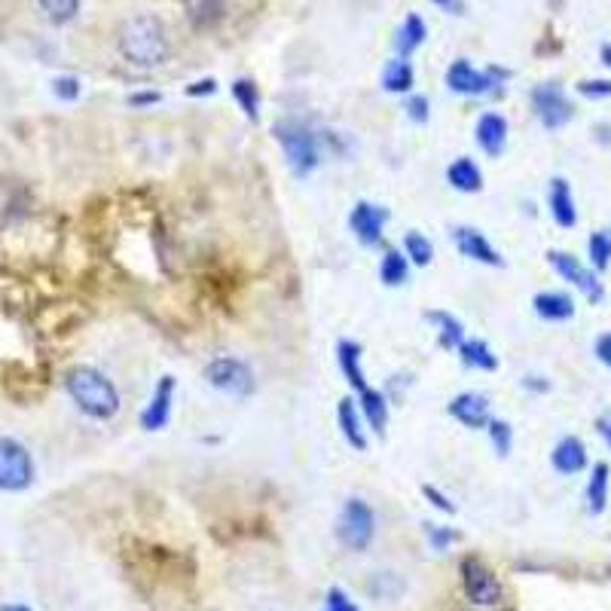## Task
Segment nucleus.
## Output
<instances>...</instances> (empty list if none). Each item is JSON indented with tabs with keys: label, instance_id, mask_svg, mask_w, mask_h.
<instances>
[{
	"label": "nucleus",
	"instance_id": "7ed1b4c3",
	"mask_svg": "<svg viewBox=\"0 0 611 611\" xmlns=\"http://www.w3.org/2000/svg\"><path fill=\"white\" fill-rule=\"evenodd\" d=\"M272 135L275 141L282 144V153L291 165V172L297 178H306L318 169L321 162V144H318V135L300 123V120H279L272 126Z\"/></svg>",
	"mask_w": 611,
	"mask_h": 611
},
{
	"label": "nucleus",
	"instance_id": "72a5a7b5",
	"mask_svg": "<svg viewBox=\"0 0 611 611\" xmlns=\"http://www.w3.org/2000/svg\"><path fill=\"white\" fill-rule=\"evenodd\" d=\"M37 7L46 13L49 22L55 25H65L80 13V0H37Z\"/></svg>",
	"mask_w": 611,
	"mask_h": 611
},
{
	"label": "nucleus",
	"instance_id": "a878e982",
	"mask_svg": "<svg viewBox=\"0 0 611 611\" xmlns=\"http://www.w3.org/2000/svg\"><path fill=\"white\" fill-rule=\"evenodd\" d=\"M413 86H416V74H413V65L407 59H395V62L385 65V71H382V89L385 92L407 95Z\"/></svg>",
	"mask_w": 611,
	"mask_h": 611
},
{
	"label": "nucleus",
	"instance_id": "b1692460",
	"mask_svg": "<svg viewBox=\"0 0 611 611\" xmlns=\"http://www.w3.org/2000/svg\"><path fill=\"white\" fill-rule=\"evenodd\" d=\"M425 37H428V25H425V19L416 16V13H410V16L401 22L398 34H395L398 59H407V55H413V52L425 43Z\"/></svg>",
	"mask_w": 611,
	"mask_h": 611
},
{
	"label": "nucleus",
	"instance_id": "bb28decb",
	"mask_svg": "<svg viewBox=\"0 0 611 611\" xmlns=\"http://www.w3.org/2000/svg\"><path fill=\"white\" fill-rule=\"evenodd\" d=\"M379 279L388 288H398L410 279V260L404 251H385L382 263H379Z\"/></svg>",
	"mask_w": 611,
	"mask_h": 611
},
{
	"label": "nucleus",
	"instance_id": "423d86ee",
	"mask_svg": "<svg viewBox=\"0 0 611 611\" xmlns=\"http://www.w3.org/2000/svg\"><path fill=\"white\" fill-rule=\"evenodd\" d=\"M34 483V459L16 437H0V489L25 492Z\"/></svg>",
	"mask_w": 611,
	"mask_h": 611
},
{
	"label": "nucleus",
	"instance_id": "c03bdc74",
	"mask_svg": "<svg viewBox=\"0 0 611 611\" xmlns=\"http://www.w3.org/2000/svg\"><path fill=\"white\" fill-rule=\"evenodd\" d=\"M162 95L159 92H138V95H129V104L132 107H147V104H156Z\"/></svg>",
	"mask_w": 611,
	"mask_h": 611
},
{
	"label": "nucleus",
	"instance_id": "f704fd0d",
	"mask_svg": "<svg viewBox=\"0 0 611 611\" xmlns=\"http://www.w3.org/2000/svg\"><path fill=\"white\" fill-rule=\"evenodd\" d=\"M367 590H370V596H376V599H395V596L401 593V581H398L392 572H376V575L367 581Z\"/></svg>",
	"mask_w": 611,
	"mask_h": 611
},
{
	"label": "nucleus",
	"instance_id": "473e14b6",
	"mask_svg": "<svg viewBox=\"0 0 611 611\" xmlns=\"http://www.w3.org/2000/svg\"><path fill=\"white\" fill-rule=\"evenodd\" d=\"M404 254H407L410 263L428 266V263L434 260V245H431V239L422 236V233H407V236H404Z\"/></svg>",
	"mask_w": 611,
	"mask_h": 611
},
{
	"label": "nucleus",
	"instance_id": "f257e3e1",
	"mask_svg": "<svg viewBox=\"0 0 611 611\" xmlns=\"http://www.w3.org/2000/svg\"><path fill=\"white\" fill-rule=\"evenodd\" d=\"M65 388H68L71 401L95 422H107V419H114L120 413L117 385L110 382L101 370H95L89 364H80V367L68 370Z\"/></svg>",
	"mask_w": 611,
	"mask_h": 611
},
{
	"label": "nucleus",
	"instance_id": "dca6fc26",
	"mask_svg": "<svg viewBox=\"0 0 611 611\" xmlns=\"http://www.w3.org/2000/svg\"><path fill=\"white\" fill-rule=\"evenodd\" d=\"M547 205H550V214L557 220V227L563 230H572L578 224V208H575V196H572V187L566 178H553L550 181V190H547Z\"/></svg>",
	"mask_w": 611,
	"mask_h": 611
},
{
	"label": "nucleus",
	"instance_id": "de8ad7c7",
	"mask_svg": "<svg viewBox=\"0 0 611 611\" xmlns=\"http://www.w3.org/2000/svg\"><path fill=\"white\" fill-rule=\"evenodd\" d=\"M602 65L611 68V46H602Z\"/></svg>",
	"mask_w": 611,
	"mask_h": 611
},
{
	"label": "nucleus",
	"instance_id": "ea45409f",
	"mask_svg": "<svg viewBox=\"0 0 611 611\" xmlns=\"http://www.w3.org/2000/svg\"><path fill=\"white\" fill-rule=\"evenodd\" d=\"M578 92L584 98H608L611 95V80H581Z\"/></svg>",
	"mask_w": 611,
	"mask_h": 611
},
{
	"label": "nucleus",
	"instance_id": "58836bf2",
	"mask_svg": "<svg viewBox=\"0 0 611 611\" xmlns=\"http://www.w3.org/2000/svg\"><path fill=\"white\" fill-rule=\"evenodd\" d=\"M422 495L428 498V502H431V505H434L437 511H443V514H456V505L450 502V495H443V492H440L437 486L425 483V486H422Z\"/></svg>",
	"mask_w": 611,
	"mask_h": 611
},
{
	"label": "nucleus",
	"instance_id": "f8f14e48",
	"mask_svg": "<svg viewBox=\"0 0 611 611\" xmlns=\"http://www.w3.org/2000/svg\"><path fill=\"white\" fill-rule=\"evenodd\" d=\"M388 224V208L385 205H373V202H355V208L349 211V230L352 236L373 248L382 242V230Z\"/></svg>",
	"mask_w": 611,
	"mask_h": 611
},
{
	"label": "nucleus",
	"instance_id": "1a4fd4ad",
	"mask_svg": "<svg viewBox=\"0 0 611 611\" xmlns=\"http://www.w3.org/2000/svg\"><path fill=\"white\" fill-rule=\"evenodd\" d=\"M508 71H477L471 62L465 59H456L450 68H447V86L456 92V95H486L492 92V86H498V80H505Z\"/></svg>",
	"mask_w": 611,
	"mask_h": 611
},
{
	"label": "nucleus",
	"instance_id": "4be33fe9",
	"mask_svg": "<svg viewBox=\"0 0 611 611\" xmlns=\"http://www.w3.org/2000/svg\"><path fill=\"white\" fill-rule=\"evenodd\" d=\"M535 306V315L544 318V321H569L575 318V300L563 291H541L535 294L532 300Z\"/></svg>",
	"mask_w": 611,
	"mask_h": 611
},
{
	"label": "nucleus",
	"instance_id": "c85d7f7f",
	"mask_svg": "<svg viewBox=\"0 0 611 611\" xmlns=\"http://www.w3.org/2000/svg\"><path fill=\"white\" fill-rule=\"evenodd\" d=\"M187 16L199 25V28H211L220 19L227 16V4L224 0H184Z\"/></svg>",
	"mask_w": 611,
	"mask_h": 611
},
{
	"label": "nucleus",
	"instance_id": "393cba45",
	"mask_svg": "<svg viewBox=\"0 0 611 611\" xmlns=\"http://www.w3.org/2000/svg\"><path fill=\"white\" fill-rule=\"evenodd\" d=\"M459 361H462L468 370H486V373H492V370L498 367V358H495V352L489 349V343H486V340H477V337H471V340H465V343L459 346Z\"/></svg>",
	"mask_w": 611,
	"mask_h": 611
},
{
	"label": "nucleus",
	"instance_id": "49530a36",
	"mask_svg": "<svg viewBox=\"0 0 611 611\" xmlns=\"http://www.w3.org/2000/svg\"><path fill=\"white\" fill-rule=\"evenodd\" d=\"M596 428H599V434L605 437V443H608V450H611V416H602V419L596 422Z\"/></svg>",
	"mask_w": 611,
	"mask_h": 611
},
{
	"label": "nucleus",
	"instance_id": "20e7f679",
	"mask_svg": "<svg viewBox=\"0 0 611 611\" xmlns=\"http://www.w3.org/2000/svg\"><path fill=\"white\" fill-rule=\"evenodd\" d=\"M205 379L211 388L233 398H248L254 392V370L233 355H217L205 364Z\"/></svg>",
	"mask_w": 611,
	"mask_h": 611
},
{
	"label": "nucleus",
	"instance_id": "6ab92c4d",
	"mask_svg": "<svg viewBox=\"0 0 611 611\" xmlns=\"http://www.w3.org/2000/svg\"><path fill=\"white\" fill-rule=\"evenodd\" d=\"M550 465L557 468L560 474H578V471H584L587 468V447L584 443L578 440V437H563L557 447H553V453H550Z\"/></svg>",
	"mask_w": 611,
	"mask_h": 611
},
{
	"label": "nucleus",
	"instance_id": "ddd939ff",
	"mask_svg": "<svg viewBox=\"0 0 611 611\" xmlns=\"http://www.w3.org/2000/svg\"><path fill=\"white\" fill-rule=\"evenodd\" d=\"M453 242H456V248H459V254L462 257H468V260H474V263H483V266H498L502 269L505 266V257H502V251H498L477 227H456L453 230Z\"/></svg>",
	"mask_w": 611,
	"mask_h": 611
},
{
	"label": "nucleus",
	"instance_id": "a211bd4d",
	"mask_svg": "<svg viewBox=\"0 0 611 611\" xmlns=\"http://www.w3.org/2000/svg\"><path fill=\"white\" fill-rule=\"evenodd\" d=\"M337 422H340V431H343V437H346L349 447L358 450V453H364V450H367V428H364V416H361L358 401L343 398L340 407H337Z\"/></svg>",
	"mask_w": 611,
	"mask_h": 611
},
{
	"label": "nucleus",
	"instance_id": "412c9836",
	"mask_svg": "<svg viewBox=\"0 0 611 611\" xmlns=\"http://www.w3.org/2000/svg\"><path fill=\"white\" fill-rule=\"evenodd\" d=\"M447 181L459 193H480L483 190V172L471 156H459L447 165Z\"/></svg>",
	"mask_w": 611,
	"mask_h": 611
},
{
	"label": "nucleus",
	"instance_id": "9d476101",
	"mask_svg": "<svg viewBox=\"0 0 611 611\" xmlns=\"http://www.w3.org/2000/svg\"><path fill=\"white\" fill-rule=\"evenodd\" d=\"M547 263L557 269V275H563V279L569 285H575L587 300L599 303L602 300V282L596 279V272L587 269L575 254H566V251H550L547 254Z\"/></svg>",
	"mask_w": 611,
	"mask_h": 611
},
{
	"label": "nucleus",
	"instance_id": "aec40b11",
	"mask_svg": "<svg viewBox=\"0 0 611 611\" xmlns=\"http://www.w3.org/2000/svg\"><path fill=\"white\" fill-rule=\"evenodd\" d=\"M361 358H364V352H361V346H358L355 340H340V343H337V364H340L346 382L355 388L358 395L370 388V385H367V376H364Z\"/></svg>",
	"mask_w": 611,
	"mask_h": 611
},
{
	"label": "nucleus",
	"instance_id": "09e8293b",
	"mask_svg": "<svg viewBox=\"0 0 611 611\" xmlns=\"http://www.w3.org/2000/svg\"><path fill=\"white\" fill-rule=\"evenodd\" d=\"M0 611H31V608H25V605H4Z\"/></svg>",
	"mask_w": 611,
	"mask_h": 611
},
{
	"label": "nucleus",
	"instance_id": "5701e85b",
	"mask_svg": "<svg viewBox=\"0 0 611 611\" xmlns=\"http://www.w3.org/2000/svg\"><path fill=\"white\" fill-rule=\"evenodd\" d=\"M358 407H361V416L370 425V431L385 434V425H388V398L379 392V388H367V392H361L358 395Z\"/></svg>",
	"mask_w": 611,
	"mask_h": 611
},
{
	"label": "nucleus",
	"instance_id": "0eeeda50",
	"mask_svg": "<svg viewBox=\"0 0 611 611\" xmlns=\"http://www.w3.org/2000/svg\"><path fill=\"white\" fill-rule=\"evenodd\" d=\"M462 587H465V596L483 608H489L502 599V581H498V575L480 557L462 560Z\"/></svg>",
	"mask_w": 611,
	"mask_h": 611
},
{
	"label": "nucleus",
	"instance_id": "39448f33",
	"mask_svg": "<svg viewBox=\"0 0 611 611\" xmlns=\"http://www.w3.org/2000/svg\"><path fill=\"white\" fill-rule=\"evenodd\" d=\"M376 535V514L364 498H349L337 520V538L349 550H367Z\"/></svg>",
	"mask_w": 611,
	"mask_h": 611
},
{
	"label": "nucleus",
	"instance_id": "a19ab883",
	"mask_svg": "<svg viewBox=\"0 0 611 611\" xmlns=\"http://www.w3.org/2000/svg\"><path fill=\"white\" fill-rule=\"evenodd\" d=\"M428 107H431V104H428L425 95H413V98L407 101V117H410L413 123H428V117H431Z\"/></svg>",
	"mask_w": 611,
	"mask_h": 611
},
{
	"label": "nucleus",
	"instance_id": "2eb2a0df",
	"mask_svg": "<svg viewBox=\"0 0 611 611\" xmlns=\"http://www.w3.org/2000/svg\"><path fill=\"white\" fill-rule=\"evenodd\" d=\"M474 138L480 144V150L486 156H502L505 147H508V120L502 114H495V110H489V114H483L474 126Z\"/></svg>",
	"mask_w": 611,
	"mask_h": 611
},
{
	"label": "nucleus",
	"instance_id": "4c0bfd02",
	"mask_svg": "<svg viewBox=\"0 0 611 611\" xmlns=\"http://www.w3.org/2000/svg\"><path fill=\"white\" fill-rule=\"evenodd\" d=\"M52 92H55V98H62V101H77L80 98V80L77 77H55Z\"/></svg>",
	"mask_w": 611,
	"mask_h": 611
},
{
	"label": "nucleus",
	"instance_id": "c756f323",
	"mask_svg": "<svg viewBox=\"0 0 611 611\" xmlns=\"http://www.w3.org/2000/svg\"><path fill=\"white\" fill-rule=\"evenodd\" d=\"M233 98H236V104L242 107V114H245L248 120H257V117H260V89H257L254 80L239 77V80L233 83Z\"/></svg>",
	"mask_w": 611,
	"mask_h": 611
},
{
	"label": "nucleus",
	"instance_id": "8fccbe9b",
	"mask_svg": "<svg viewBox=\"0 0 611 611\" xmlns=\"http://www.w3.org/2000/svg\"><path fill=\"white\" fill-rule=\"evenodd\" d=\"M434 4H437V7H450V4H453V0H434Z\"/></svg>",
	"mask_w": 611,
	"mask_h": 611
},
{
	"label": "nucleus",
	"instance_id": "c9c22d12",
	"mask_svg": "<svg viewBox=\"0 0 611 611\" xmlns=\"http://www.w3.org/2000/svg\"><path fill=\"white\" fill-rule=\"evenodd\" d=\"M425 532H428V541L434 550H447L459 538L450 526H434V523H425Z\"/></svg>",
	"mask_w": 611,
	"mask_h": 611
},
{
	"label": "nucleus",
	"instance_id": "cd10ccee",
	"mask_svg": "<svg viewBox=\"0 0 611 611\" xmlns=\"http://www.w3.org/2000/svg\"><path fill=\"white\" fill-rule=\"evenodd\" d=\"M608 465L605 462H599V465H593V471H590V480H587V508H590V514H602L605 511V505H608Z\"/></svg>",
	"mask_w": 611,
	"mask_h": 611
},
{
	"label": "nucleus",
	"instance_id": "2f4dec72",
	"mask_svg": "<svg viewBox=\"0 0 611 611\" xmlns=\"http://www.w3.org/2000/svg\"><path fill=\"white\" fill-rule=\"evenodd\" d=\"M590 251V263L596 272H605L611 266V230H596L587 242Z\"/></svg>",
	"mask_w": 611,
	"mask_h": 611
},
{
	"label": "nucleus",
	"instance_id": "4468645a",
	"mask_svg": "<svg viewBox=\"0 0 611 611\" xmlns=\"http://www.w3.org/2000/svg\"><path fill=\"white\" fill-rule=\"evenodd\" d=\"M447 410H450V416H453L459 425H465V428H471V431H480V428H486V425L492 422L489 398L480 395V392H462V395H456Z\"/></svg>",
	"mask_w": 611,
	"mask_h": 611
},
{
	"label": "nucleus",
	"instance_id": "37998d69",
	"mask_svg": "<svg viewBox=\"0 0 611 611\" xmlns=\"http://www.w3.org/2000/svg\"><path fill=\"white\" fill-rule=\"evenodd\" d=\"M596 358L611 370V333H602V337L596 340Z\"/></svg>",
	"mask_w": 611,
	"mask_h": 611
},
{
	"label": "nucleus",
	"instance_id": "a18cd8bd",
	"mask_svg": "<svg viewBox=\"0 0 611 611\" xmlns=\"http://www.w3.org/2000/svg\"><path fill=\"white\" fill-rule=\"evenodd\" d=\"M523 385L529 388V392H547V388H550V382H547V379H541V376H526V379H523Z\"/></svg>",
	"mask_w": 611,
	"mask_h": 611
},
{
	"label": "nucleus",
	"instance_id": "79ce46f5",
	"mask_svg": "<svg viewBox=\"0 0 611 611\" xmlns=\"http://www.w3.org/2000/svg\"><path fill=\"white\" fill-rule=\"evenodd\" d=\"M214 92H217V83H214L211 77L196 80V83H190V86H187V95H190V98H196V95H214Z\"/></svg>",
	"mask_w": 611,
	"mask_h": 611
},
{
	"label": "nucleus",
	"instance_id": "f03ea898",
	"mask_svg": "<svg viewBox=\"0 0 611 611\" xmlns=\"http://www.w3.org/2000/svg\"><path fill=\"white\" fill-rule=\"evenodd\" d=\"M120 52L123 59L135 68H159L165 59H169V34H165V25L156 16H135L120 28Z\"/></svg>",
	"mask_w": 611,
	"mask_h": 611
},
{
	"label": "nucleus",
	"instance_id": "e433bc0d",
	"mask_svg": "<svg viewBox=\"0 0 611 611\" xmlns=\"http://www.w3.org/2000/svg\"><path fill=\"white\" fill-rule=\"evenodd\" d=\"M321 611H358V605L340 587H330L327 596H324V608Z\"/></svg>",
	"mask_w": 611,
	"mask_h": 611
},
{
	"label": "nucleus",
	"instance_id": "7c9ffc66",
	"mask_svg": "<svg viewBox=\"0 0 611 611\" xmlns=\"http://www.w3.org/2000/svg\"><path fill=\"white\" fill-rule=\"evenodd\" d=\"M486 434H489L492 450H495L498 456H502V459H508L511 450H514V428H511V422L495 419V416H492V422L486 425Z\"/></svg>",
	"mask_w": 611,
	"mask_h": 611
},
{
	"label": "nucleus",
	"instance_id": "6e6552de",
	"mask_svg": "<svg viewBox=\"0 0 611 611\" xmlns=\"http://www.w3.org/2000/svg\"><path fill=\"white\" fill-rule=\"evenodd\" d=\"M532 107H535V117L541 120L544 129L557 132L572 120V104L563 95V89L557 83H541L532 89Z\"/></svg>",
	"mask_w": 611,
	"mask_h": 611
},
{
	"label": "nucleus",
	"instance_id": "f3484780",
	"mask_svg": "<svg viewBox=\"0 0 611 611\" xmlns=\"http://www.w3.org/2000/svg\"><path fill=\"white\" fill-rule=\"evenodd\" d=\"M425 321L437 327V346H440V349L459 352V346L468 340V337H465V324H462L453 312H447V309H431V312H425Z\"/></svg>",
	"mask_w": 611,
	"mask_h": 611
},
{
	"label": "nucleus",
	"instance_id": "9b49d317",
	"mask_svg": "<svg viewBox=\"0 0 611 611\" xmlns=\"http://www.w3.org/2000/svg\"><path fill=\"white\" fill-rule=\"evenodd\" d=\"M175 392H178V379L175 376H159V382L153 385L150 392V401L147 407L141 410V428L144 431H162L172 419V410H175Z\"/></svg>",
	"mask_w": 611,
	"mask_h": 611
}]
</instances>
